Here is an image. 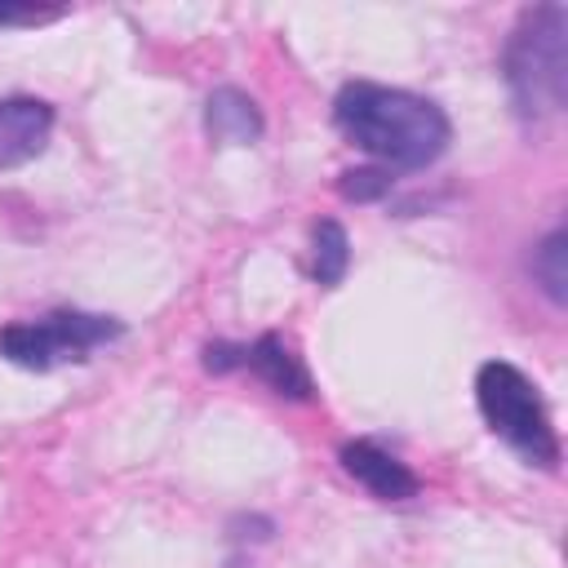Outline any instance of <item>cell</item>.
<instances>
[{"instance_id": "cell-1", "label": "cell", "mask_w": 568, "mask_h": 568, "mask_svg": "<svg viewBox=\"0 0 568 568\" xmlns=\"http://www.w3.org/2000/svg\"><path fill=\"white\" fill-rule=\"evenodd\" d=\"M333 124L359 151L382 160V169H426L448 151L453 138V124L439 102L368 80H355L337 93Z\"/></svg>"}, {"instance_id": "cell-2", "label": "cell", "mask_w": 568, "mask_h": 568, "mask_svg": "<svg viewBox=\"0 0 568 568\" xmlns=\"http://www.w3.org/2000/svg\"><path fill=\"white\" fill-rule=\"evenodd\" d=\"M501 75L510 89V106L524 124H546L568 102V9L532 4L515 22Z\"/></svg>"}, {"instance_id": "cell-3", "label": "cell", "mask_w": 568, "mask_h": 568, "mask_svg": "<svg viewBox=\"0 0 568 568\" xmlns=\"http://www.w3.org/2000/svg\"><path fill=\"white\" fill-rule=\"evenodd\" d=\"M475 399L493 435H501L524 462L555 470L559 466V435L550 422V408L532 377L506 359H488L475 373Z\"/></svg>"}, {"instance_id": "cell-4", "label": "cell", "mask_w": 568, "mask_h": 568, "mask_svg": "<svg viewBox=\"0 0 568 568\" xmlns=\"http://www.w3.org/2000/svg\"><path fill=\"white\" fill-rule=\"evenodd\" d=\"M124 333L120 320L111 315H89V311H49L40 320H18L0 328V355L18 368L49 373L53 364L67 359H89V351L115 342Z\"/></svg>"}, {"instance_id": "cell-5", "label": "cell", "mask_w": 568, "mask_h": 568, "mask_svg": "<svg viewBox=\"0 0 568 568\" xmlns=\"http://www.w3.org/2000/svg\"><path fill=\"white\" fill-rule=\"evenodd\" d=\"M53 138V106L44 98H0V169L36 160Z\"/></svg>"}, {"instance_id": "cell-6", "label": "cell", "mask_w": 568, "mask_h": 568, "mask_svg": "<svg viewBox=\"0 0 568 568\" xmlns=\"http://www.w3.org/2000/svg\"><path fill=\"white\" fill-rule=\"evenodd\" d=\"M337 457H342V470L355 484H364L373 497H382V501H408V497H417V475L395 453H386L382 444L351 439V444H342Z\"/></svg>"}, {"instance_id": "cell-7", "label": "cell", "mask_w": 568, "mask_h": 568, "mask_svg": "<svg viewBox=\"0 0 568 568\" xmlns=\"http://www.w3.org/2000/svg\"><path fill=\"white\" fill-rule=\"evenodd\" d=\"M204 129L217 146H253L262 138L266 120H262V106L244 89L222 84L204 98Z\"/></svg>"}, {"instance_id": "cell-8", "label": "cell", "mask_w": 568, "mask_h": 568, "mask_svg": "<svg viewBox=\"0 0 568 568\" xmlns=\"http://www.w3.org/2000/svg\"><path fill=\"white\" fill-rule=\"evenodd\" d=\"M244 368L248 373H257L275 395H284V399H311V373L302 368V359L288 351V342L284 337H275V333H262L257 342H248L244 346Z\"/></svg>"}, {"instance_id": "cell-9", "label": "cell", "mask_w": 568, "mask_h": 568, "mask_svg": "<svg viewBox=\"0 0 568 568\" xmlns=\"http://www.w3.org/2000/svg\"><path fill=\"white\" fill-rule=\"evenodd\" d=\"M351 266V235L337 217H320L311 231V275L320 288H333L346 280Z\"/></svg>"}, {"instance_id": "cell-10", "label": "cell", "mask_w": 568, "mask_h": 568, "mask_svg": "<svg viewBox=\"0 0 568 568\" xmlns=\"http://www.w3.org/2000/svg\"><path fill=\"white\" fill-rule=\"evenodd\" d=\"M528 271H532L537 288H541L555 306L568 302V231H564V226H555V231L532 248Z\"/></svg>"}, {"instance_id": "cell-11", "label": "cell", "mask_w": 568, "mask_h": 568, "mask_svg": "<svg viewBox=\"0 0 568 568\" xmlns=\"http://www.w3.org/2000/svg\"><path fill=\"white\" fill-rule=\"evenodd\" d=\"M390 182H395L390 169H346L342 182H337V191L346 200H355V204H368V200H382L390 191Z\"/></svg>"}, {"instance_id": "cell-12", "label": "cell", "mask_w": 568, "mask_h": 568, "mask_svg": "<svg viewBox=\"0 0 568 568\" xmlns=\"http://www.w3.org/2000/svg\"><path fill=\"white\" fill-rule=\"evenodd\" d=\"M204 368H209V373H231V368H244V346H231V342H209V346H204Z\"/></svg>"}, {"instance_id": "cell-13", "label": "cell", "mask_w": 568, "mask_h": 568, "mask_svg": "<svg viewBox=\"0 0 568 568\" xmlns=\"http://www.w3.org/2000/svg\"><path fill=\"white\" fill-rule=\"evenodd\" d=\"M53 18H62V9H36V4L13 9V4H0V27H40V22H53Z\"/></svg>"}]
</instances>
